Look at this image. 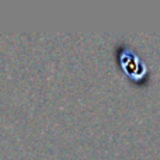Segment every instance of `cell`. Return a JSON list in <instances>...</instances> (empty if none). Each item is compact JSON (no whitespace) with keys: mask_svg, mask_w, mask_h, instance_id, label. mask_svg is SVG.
I'll list each match as a JSON object with an SVG mask.
<instances>
[{"mask_svg":"<svg viewBox=\"0 0 160 160\" xmlns=\"http://www.w3.org/2000/svg\"><path fill=\"white\" fill-rule=\"evenodd\" d=\"M121 63L124 66L125 72L129 76H132L133 79L142 78V75L145 73V65H142L139 58L131 51H125L121 55Z\"/></svg>","mask_w":160,"mask_h":160,"instance_id":"obj_1","label":"cell"}]
</instances>
